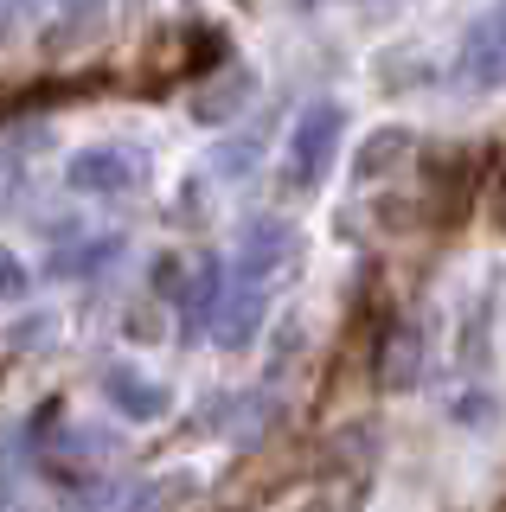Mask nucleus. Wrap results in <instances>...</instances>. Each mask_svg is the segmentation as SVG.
Returning a JSON list of instances; mask_svg holds the SVG:
<instances>
[{
  "label": "nucleus",
  "mask_w": 506,
  "mask_h": 512,
  "mask_svg": "<svg viewBox=\"0 0 506 512\" xmlns=\"http://www.w3.org/2000/svg\"><path fill=\"white\" fill-rule=\"evenodd\" d=\"M340 135H346V109L340 103H308L289 128V186H314L340 154Z\"/></svg>",
  "instance_id": "nucleus-1"
},
{
  "label": "nucleus",
  "mask_w": 506,
  "mask_h": 512,
  "mask_svg": "<svg viewBox=\"0 0 506 512\" xmlns=\"http://www.w3.org/2000/svg\"><path fill=\"white\" fill-rule=\"evenodd\" d=\"M455 84L474 90V96L506 90V0H500V7H487L481 20L468 26L462 58H455Z\"/></svg>",
  "instance_id": "nucleus-2"
},
{
  "label": "nucleus",
  "mask_w": 506,
  "mask_h": 512,
  "mask_svg": "<svg viewBox=\"0 0 506 512\" xmlns=\"http://www.w3.org/2000/svg\"><path fill=\"white\" fill-rule=\"evenodd\" d=\"M295 256V231L282 218H250L237 237V288H270V276H282V263Z\"/></svg>",
  "instance_id": "nucleus-3"
},
{
  "label": "nucleus",
  "mask_w": 506,
  "mask_h": 512,
  "mask_svg": "<svg viewBox=\"0 0 506 512\" xmlns=\"http://www.w3.org/2000/svg\"><path fill=\"white\" fill-rule=\"evenodd\" d=\"M135 186H141V154L129 148H84L71 160V192H84V199H122Z\"/></svg>",
  "instance_id": "nucleus-4"
},
{
  "label": "nucleus",
  "mask_w": 506,
  "mask_h": 512,
  "mask_svg": "<svg viewBox=\"0 0 506 512\" xmlns=\"http://www.w3.org/2000/svg\"><path fill=\"white\" fill-rule=\"evenodd\" d=\"M103 397L129 416V423H154V416L173 410V391H167V384H154V378H141L135 365H116V372L103 378Z\"/></svg>",
  "instance_id": "nucleus-5"
},
{
  "label": "nucleus",
  "mask_w": 506,
  "mask_h": 512,
  "mask_svg": "<svg viewBox=\"0 0 506 512\" xmlns=\"http://www.w3.org/2000/svg\"><path fill=\"white\" fill-rule=\"evenodd\" d=\"M186 500H193V480H186V474H161V480H148L122 512H180Z\"/></svg>",
  "instance_id": "nucleus-6"
},
{
  "label": "nucleus",
  "mask_w": 506,
  "mask_h": 512,
  "mask_svg": "<svg viewBox=\"0 0 506 512\" xmlns=\"http://www.w3.org/2000/svg\"><path fill=\"white\" fill-rule=\"evenodd\" d=\"M404 154H410V135H404V128H378V135L366 141V154H359V173L372 180V173H385L391 160H404Z\"/></svg>",
  "instance_id": "nucleus-7"
},
{
  "label": "nucleus",
  "mask_w": 506,
  "mask_h": 512,
  "mask_svg": "<svg viewBox=\"0 0 506 512\" xmlns=\"http://www.w3.org/2000/svg\"><path fill=\"white\" fill-rule=\"evenodd\" d=\"M109 256H122V237H103V244H84V250L58 256V276H90V269L109 263Z\"/></svg>",
  "instance_id": "nucleus-8"
},
{
  "label": "nucleus",
  "mask_w": 506,
  "mask_h": 512,
  "mask_svg": "<svg viewBox=\"0 0 506 512\" xmlns=\"http://www.w3.org/2000/svg\"><path fill=\"white\" fill-rule=\"evenodd\" d=\"M218 282H225V276H218V263H212V256H205V263H199V276H193V288H186V314H212V301H218Z\"/></svg>",
  "instance_id": "nucleus-9"
},
{
  "label": "nucleus",
  "mask_w": 506,
  "mask_h": 512,
  "mask_svg": "<svg viewBox=\"0 0 506 512\" xmlns=\"http://www.w3.org/2000/svg\"><path fill=\"white\" fill-rule=\"evenodd\" d=\"M250 90V77H231V84H218V90H205L199 96V122H225L231 116V103Z\"/></svg>",
  "instance_id": "nucleus-10"
},
{
  "label": "nucleus",
  "mask_w": 506,
  "mask_h": 512,
  "mask_svg": "<svg viewBox=\"0 0 506 512\" xmlns=\"http://www.w3.org/2000/svg\"><path fill=\"white\" fill-rule=\"evenodd\" d=\"M26 288H33V269H26L20 256H13L7 244H0V301H20Z\"/></svg>",
  "instance_id": "nucleus-11"
},
{
  "label": "nucleus",
  "mask_w": 506,
  "mask_h": 512,
  "mask_svg": "<svg viewBox=\"0 0 506 512\" xmlns=\"http://www.w3.org/2000/svg\"><path fill=\"white\" fill-rule=\"evenodd\" d=\"M7 340H13V346H39V340H52V314H26V327H13Z\"/></svg>",
  "instance_id": "nucleus-12"
},
{
  "label": "nucleus",
  "mask_w": 506,
  "mask_h": 512,
  "mask_svg": "<svg viewBox=\"0 0 506 512\" xmlns=\"http://www.w3.org/2000/svg\"><path fill=\"white\" fill-rule=\"evenodd\" d=\"M0 7H7V0H0Z\"/></svg>",
  "instance_id": "nucleus-13"
}]
</instances>
